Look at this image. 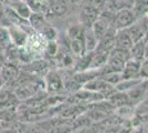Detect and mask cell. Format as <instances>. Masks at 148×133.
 <instances>
[{"mask_svg": "<svg viewBox=\"0 0 148 133\" xmlns=\"http://www.w3.org/2000/svg\"><path fill=\"white\" fill-rule=\"evenodd\" d=\"M139 76L143 80H148V58H144L140 62V72Z\"/></svg>", "mask_w": 148, "mask_h": 133, "instance_id": "obj_27", "label": "cell"}, {"mask_svg": "<svg viewBox=\"0 0 148 133\" xmlns=\"http://www.w3.org/2000/svg\"><path fill=\"white\" fill-rule=\"evenodd\" d=\"M140 62L142 61H137L134 59H130L123 68L122 73V78L123 79H137L140 78L139 76V72H140ZM142 79V78H140Z\"/></svg>", "mask_w": 148, "mask_h": 133, "instance_id": "obj_6", "label": "cell"}, {"mask_svg": "<svg viewBox=\"0 0 148 133\" xmlns=\"http://www.w3.org/2000/svg\"><path fill=\"white\" fill-rule=\"evenodd\" d=\"M145 58H148V40L145 41Z\"/></svg>", "mask_w": 148, "mask_h": 133, "instance_id": "obj_31", "label": "cell"}, {"mask_svg": "<svg viewBox=\"0 0 148 133\" xmlns=\"http://www.w3.org/2000/svg\"><path fill=\"white\" fill-rule=\"evenodd\" d=\"M92 53L93 52H85L83 56L77 58V61L74 65L75 72H82V71L90 70V64H91V60H92Z\"/></svg>", "mask_w": 148, "mask_h": 133, "instance_id": "obj_16", "label": "cell"}, {"mask_svg": "<svg viewBox=\"0 0 148 133\" xmlns=\"http://www.w3.org/2000/svg\"><path fill=\"white\" fill-rule=\"evenodd\" d=\"M110 53H105L101 51H93L92 60L90 64V70H99L107 63Z\"/></svg>", "mask_w": 148, "mask_h": 133, "instance_id": "obj_11", "label": "cell"}, {"mask_svg": "<svg viewBox=\"0 0 148 133\" xmlns=\"http://www.w3.org/2000/svg\"><path fill=\"white\" fill-rule=\"evenodd\" d=\"M28 22L34 30H39V31H41L44 25H48L45 20V16L41 12H31Z\"/></svg>", "mask_w": 148, "mask_h": 133, "instance_id": "obj_14", "label": "cell"}, {"mask_svg": "<svg viewBox=\"0 0 148 133\" xmlns=\"http://www.w3.org/2000/svg\"><path fill=\"white\" fill-rule=\"evenodd\" d=\"M147 28L148 20L145 16V17L137 18L133 25H130L128 28H126V31L128 32L133 42H137V41H140V40H145V34H146Z\"/></svg>", "mask_w": 148, "mask_h": 133, "instance_id": "obj_3", "label": "cell"}, {"mask_svg": "<svg viewBox=\"0 0 148 133\" xmlns=\"http://www.w3.org/2000/svg\"><path fill=\"white\" fill-rule=\"evenodd\" d=\"M73 127H72V123H68V124H60L56 127L50 129L47 133H71L73 132Z\"/></svg>", "mask_w": 148, "mask_h": 133, "instance_id": "obj_25", "label": "cell"}, {"mask_svg": "<svg viewBox=\"0 0 148 133\" xmlns=\"http://www.w3.org/2000/svg\"><path fill=\"white\" fill-rule=\"evenodd\" d=\"M84 31H85V28L80 23H77L69 28L66 30V36L69 40H80L84 38Z\"/></svg>", "mask_w": 148, "mask_h": 133, "instance_id": "obj_19", "label": "cell"}, {"mask_svg": "<svg viewBox=\"0 0 148 133\" xmlns=\"http://www.w3.org/2000/svg\"><path fill=\"white\" fill-rule=\"evenodd\" d=\"M21 72V69L16 63L7 62L3 64V67L0 70V79L2 80L3 84H10L14 83L18 79L19 74Z\"/></svg>", "mask_w": 148, "mask_h": 133, "instance_id": "obj_5", "label": "cell"}, {"mask_svg": "<svg viewBox=\"0 0 148 133\" xmlns=\"http://www.w3.org/2000/svg\"><path fill=\"white\" fill-rule=\"evenodd\" d=\"M130 59H134L137 61H142L145 58V40H140L134 42L132 48L130 49Z\"/></svg>", "mask_w": 148, "mask_h": 133, "instance_id": "obj_15", "label": "cell"}, {"mask_svg": "<svg viewBox=\"0 0 148 133\" xmlns=\"http://www.w3.org/2000/svg\"><path fill=\"white\" fill-rule=\"evenodd\" d=\"M5 63H6V58H5V56H3V53L0 52V70H1V68L3 67V64Z\"/></svg>", "mask_w": 148, "mask_h": 133, "instance_id": "obj_30", "label": "cell"}, {"mask_svg": "<svg viewBox=\"0 0 148 133\" xmlns=\"http://www.w3.org/2000/svg\"><path fill=\"white\" fill-rule=\"evenodd\" d=\"M83 133H88V132H83Z\"/></svg>", "mask_w": 148, "mask_h": 133, "instance_id": "obj_33", "label": "cell"}, {"mask_svg": "<svg viewBox=\"0 0 148 133\" xmlns=\"http://www.w3.org/2000/svg\"><path fill=\"white\" fill-rule=\"evenodd\" d=\"M0 133H20L16 129V127H8V129H3V130H0Z\"/></svg>", "mask_w": 148, "mask_h": 133, "instance_id": "obj_29", "label": "cell"}, {"mask_svg": "<svg viewBox=\"0 0 148 133\" xmlns=\"http://www.w3.org/2000/svg\"><path fill=\"white\" fill-rule=\"evenodd\" d=\"M59 52V45L56 42V40L52 41H48V43L45 45V54L50 58L56 57Z\"/></svg>", "mask_w": 148, "mask_h": 133, "instance_id": "obj_24", "label": "cell"}, {"mask_svg": "<svg viewBox=\"0 0 148 133\" xmlns=\"http://www.w3.org/2000/svg\"><path fill=\"white\" fill-rule=\"evenodd\" d=\"M8 31L10 36V41H12L13 44H16L19 48L25 45L28 40V33L22 30V27L12 25Z\"/></svg>", "mask_w": 148, "mask_h": 133, "instance_id": "obj_7", "label": "cell"}, {"mask_svg": "<svg viewBox=\"0 0 148 133\" xmlns=\"http://www.w3.org/2000/svg\"><path fill=\"white\" fill-rule=\"evenodd\" d=\"M106 2H107V0H87L86 5H90V6L94 7V8L99 9V11H101V10H103L105 8Z\"/></svg>", "mask_w": 148, "mask_h": 133, "instance_id": "obj_28", "label": "cell"}, {"mask_svg": "<svg viewBox=\"0 0 148 133\" xmlns=\"http://www.w3.org/2000/svg\"><path fill=\"white\" fill-rule=\"evenodd\" d=\"M69 41H70V50H71V52L73 53L74 56H76V57L79 58L86 52L83 39H80V40H69Z\"/></svg>", "mask_w": 148, "mask_h": 133, "instance_id": "obj_20", "label": "cell"}, {"mask_svg": "<svg viewBox=\"0 0 148 133\" xmlns=\"http://www.w3.org/2000/svg\"><path fill=\"white\" fill-rule=\"evenodd\" d=\"M136 16L133 12V10L130 8H124L114 14V18L112 21V27L116 30H122L128 28L130 25H133L136 21Z\"/></svg>", "mask_w": 148, "mask_h": 133, "instance_id": "obj_1", "label": "cell"}, {"mask_svg": "<svg viewBox=\"0 0 148 133\" xmlns=\"http://www.w3.org/2000/svg\"><path fill=\"white\" fill-rule=\"evenodd\" d=\"M66 10H68V5L61 0H58L51 5V12L56 16H63L66 12Z\"/></svg>", "mask_w": 148, "mask_h": 133, "instance_id": "obj_22", "label": "cell"}, {"mask_svg": "<svg viewBox=\"0 0 148 133\" xmlns=\"http://www.w3.org/2000/svg\"><path fill=\"white\" fill-rule=\"evenodd\" d=\"M126 93L128 95L130 103L133 105H135V104H139L140 102H143V100H145V98L147 95V91H146V89L144 88L142 82L140 84L136 85L135 88L130 89V91H127Z\"/></svg>", "mask_w": 148, "mask_h": 133, "instance_id": "obj_9", "label": "cell"}, {"mask_svg": "<svg viewBox=\"0 0 148 133\" xmlns=\"http://www.w3.org/2000/svg\"><path fill=\"white\" fill-rule=\"evenodd\" d=\"M99 13L101 11L99 9L90 6V5L83 6L80 11V25H83L85 29L92 28L93 23L99 17Z\"/></svg>", "mask_w": 148, "mask_h": 133, "instance_id": "obj_4", "label": "cell"}, {"mask_svg": "<svg viewBox=\"0 0 148 133\" xmlns=\"http://www.w3.org/2000/svg\"><path fill=\"white\" fill-rule=\"evenodd\" d=\"M143 82V79L137 78V79H123L121 82H118L115 85V89L121 92H127L130 89L135 88L136 85L140 84Z\"/></svg>", "mask_w": 148, "mask_h": 133, "instance_id": "obj_17", "label": "cell"}, {"mask_svg": "<svg viewBox=\"0 0 148 133\" xmlns=\"http://www.w3.org/2000/svg\"><path fill=\"white\" fill-rule=\"evenodd\" d=\"M41 32H42V34H43V37L48 41H52V40H54L56 37V28H53L52 25H44L43 28H42V30H41Z\"/></svg>", "mask_w": 148, "mask_h": 133, "instance_id": "obj_23", "label": "cell"}, {"mask_svg": "<svg viewBox=\"0 0 148 133\" xmlns=\"http://www.w3.org/2000/svg\"><path fill=\"white\" fill-rule=\"evenodd\" d=\"M101 78L104 80L105 82H107L108 84H111V85H114V87L118 82H121L123 80L121 72H110V73H106V74L101 76Z\"/></svg>", "mask_w": 148, "mask_h": 133, "instance_id": "obj_21", "label": "cell"}, {"mask_svg": "<svg viewBox=\"0 0 148 133\" xmlns=\"http://www.w3.org/2000/svg\"><path fill=\"white\" fill-rule=\"evenodd\" d=\"M148 40V28L147 30H146V34H145V41H147Z\"/></svg>", "mask_w": 148, "mask_h": 133, "instance_id": "obj_32", "label": "cell"}, {"mask_svg": "<svg viewBox=\"0 0 148 133\" xmlns=\"http://www.w3.org/2000/svg\"><path fill=\"white\" fill-rule=\"evenodd\" d=\"M133 40L130 37L128 32L126 31V29L117 30L116 36H115V48L119 49H125V50H130L133 45Z\"/></svg>", "mask_w": 148, "mask_h": 133, "instance_id": "obj_8", "label": "cell"}, {"mask_svg": "<svg viewBox=\"0 0 148 133\" xmlns=\"http://www.w3.org/2000/svg\"><path fill=\"white\" fill-rule=\"evenodd\" d=\"M47 92L52 94H61L64 91V81L58 71H49L44 79Z\"/></svg>", "mask_w": 148, "mask_h": 133, "instance_id": "obj_2", "label": "cell"}, {"mask_svg": "<svg viewBox=\"0 0 148 133\" xmlns=\"http://www.w3.org/2000/svg\"><path fill=\"white\" fill-rule=\"evenodd\" d=\"M30 65H31V68H32L31 71L34 72V73H33L34 76H37V74H39V73H41L42 71H45L47 67H48V64L45 63L44 61H34V62H32Z\"/></svg>", "mask_w": 148, "mask_h": 133, "instance_id": "obj_26", "label": "cell"}, {"mask_svg": "<svg viewBox=\"0 0 148 133\" xmlns=\"http://www.w3.org/2000/svg\"><path fill=\"white\" fill-rule=\"evenodd\" d=\"M84 47H85V51L86 52H93L95 50L99 39L96 38V36L94 34L92 28H87L84 31Z\"/></svg>", "mask_w": 148, "mask_h": 133, "instance_id": "obj_12", "label": "cell"}, {"mask_svg": "<svg viewBox=\"0 0 148 133\" xmlns=\"http://www.w3.org/2000/svg\"><path fill=\"white\" fill-rule=\"evenodd\" d=\"M10 7L12 8L16 12L18 13L21 18H23V19H25V20L29 19L31 12H32V11H31L30 6L27 5V3H25V2H21V1L12 2V5H11Z\"/></svg>", "mask_w": 148, "mask_h": 133, "instance_id": "obj_18", "label": "cell"}, {"mask_svg": "<svg viewBox=\"0 0 148 133\" xmlns=\"http://www.w3.org/2000/svg\"><path fill=\"white\" fill-rule=\"evenodd\" d=\"M107 101L112 104V107L114 109L121 108V107H125V105H133L130 103V99H128V95L126 92H121V91H116L115 93L106 99Z\"/></svg>", "mask_w": 148, "mask_h": 133, "instance_id": "obj_10", "label": "cell"}, {"mask_svg": "<svg viewBox=\"0 0 148 133\" xmlns=\"http://www.w3.org/2000/svg\"><path fill=\"white\" fill-rule=\"evenodd\" d=\"M3 11H5V14H6L7 18L9 19V21H11V22H12V25L25 27V25H29L28 20L21 18V17H20L18 13L13 10L11 7H5V8H3Z\"/></svg>", "mask_w": 148, "mask_h": 133, "instance_id": "obj_13", "label": "cell"}]
</instances>
